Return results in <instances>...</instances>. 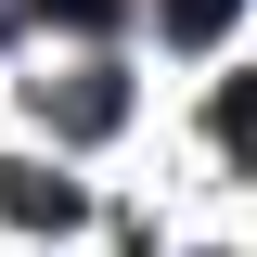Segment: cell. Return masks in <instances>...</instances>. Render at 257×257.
Returning a JSON list of instances; mask_svg holds the SVG:
<instances>
[{
  "instance_id": "obj_1",
  "label": "cell",
  "mask_w": 257,
  "mask_h": 257,
  "mask_svg": "<svg viewBox=\"0 0 257 257\" xmlns=\"http://www.w3.org/2000/svg\"><path fill=\"white\" fill-rule=\"evenodd\" d=\"M39 128H64V142H103V128H128V77L116 64H64V77H39Z\"/></svg>"
},
{
  "instance_id": "obj_2",
  "label": "cell",
  "mask_w": 257,
  "mask_h": 257,
  "mask_svg": "<svg viewBox=\"0 0 257 257\" xmlns=\"http://www.w3.org/2000/svg\"><path fill=\"white\" fill-rule=\"evenodd\" d=\"M0 206H13V219H77V193L39 180V167H0Z\"/></svg>"
},
{
  "instance_id": "obj_3",
  "label": "cell",
  "mask_w": 257,
  "mask_h": 257,
  "mask_svg": "<svg viewBox=\"0 0 257 257\" xmlns=\"http://www.w3.org/2000/svg\"><path fill=\"white\" fill-rule=\"evenodd\" d=\"M231 13H244V0H155V26H167V39H219Z\"/></svg>"
},
{
  "instance_id": "obj_4",
  "label": "cell",
  "mask_w": 257,
  "mask_h": 257,
  "mask_svg": "<svg viewBox=\"0 0 257 257\" xmlns=\"http://www.w3.org/2000/svg\"><path fill=\"white\" fill-rule=\"evenodd\" d=\"M39 13H52V26H77V39H103V26H116V0H39Z\"/></svg>"
}]
</instances>
